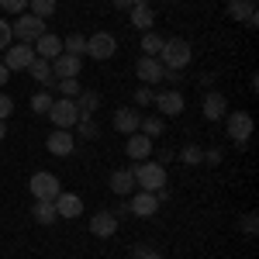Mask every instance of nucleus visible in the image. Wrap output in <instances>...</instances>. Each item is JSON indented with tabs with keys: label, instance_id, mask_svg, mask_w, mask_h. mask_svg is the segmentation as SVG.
Listing matches in <instances>:
<instances>
[{
	"label": "nucleus",
	"instance_id": "obj_1",
	"mask_svg": "<svg viewBox=\"0 0 259 259\" xmlns=\"http://www.w3.org/2000/svg\"><path fill=\"white\" fill-rule=\"evenodd\" d=\"M156 59H159L166 69H177V73H180L187 62L194 59V49H190V41H187V38H166V41H162V52L156 56Z\"/></svg>",
	"mask_w": 259,
	"mask_h": 259
},
{
	"label": "nucleus",
	"instance_id": "obj_2",
	"mask_svg": "<svg viewBox=\"0 0 259 259\" xmlns=\"http://www.w3.org/2000/svg\"><path fill=\"white\" fill-rule=\"evenodd\" d=\"M132 173H135V183H139L142 190H149V194H156V190H162V187H166V166H162V162L142 159Z\"/></svg>",
	"mask_w": 259,
	"mask_h": 259
},
{
	"label": "nucleus",
	"instance_id": "obj_3",
	"mask_svg": "<svg viewBox=\"0 0 259 259\" xmlns=\"http://www.w3.org/2000/svg\"><path fill=\"white\" fill-rule=\"evenodd\" d=\"M49 118L56 128H66V132H73L76 128V121H80V107H76V100L69 97H59L52 100V107H49Z\"/></svg>",
	"mask_w": 259,
	"mask_h": 259
},
{
	"label": "nucleus",
	"instance_id": "obj_4",
	"mask_svg": "<svg viewBox=\"0 0 259 259\" xmlns=\"http://www.w3.org/2000/svg\"><path fill=\"white\" fill-rule=\"evenodd\" d=\"M11 31H14V38L24 41V45H35V38L45 35V21L35 18V14H18V21L11 24Z\"/></svg>",
	"mask_w": 259,
	"mask_h": 259
},
{
	"label": "nucleus",
	"instance_id": "obj_5",
	"mask_svg": "<svg viewBox=\"0 0 259 259\" xmlns=\"http://www.w3.org/2000/svg\"><path fill=\"white\" fill-rule=\"evenodd\" d=\"M31 62H35V49H31V45H24V41H11V45L4 49V66H7L11 73L28 69Z\"/></svg>",
	"mask_w": 259,
	"mask_h": 259
},
{
	"label": "nucleus",
	"instance_id": "obj_6",
	"mask_svg": "<svg viewBox=\"0 0 259 259\" xmlns=\"http://www.w3.org/2000/svg\"><path fill=\"white\" fill-rule=\"evenodd\" d=\"M28 190L35 194V200H56L62 187H59V177L56 173H45L41 169V173H35V177L28 180Z\"/></svg>",
	"mask_w": 259,
	"mask_h": 259
},
{
	"label": "nucleus",
	"instance_id": "obj_7",
	"mask_svg": "<svg viewBox=\"0 0 259 259\" xmlns=\"http://www.w3.org/2000/svg\"><path fill=\"white\" fill-rule=\"evenodd\" d=\"M114 52H118V38L111 31H97L87 38V56H94V59H111Z\"/></svg>",
	"mask_w": 259,
	"mask_h": 259
},
{
	"label": "nucleus",
	"instance_id": "obj_8",
	"mask_svg": "<svg viewBox=\"0 0 259 259\" xmlns=\"http://www.w3.org/2000/svg\"><path fill=\"white\" fill-rule=\"evenodd\" d=\"M80 66H83V56L59 52V56L52 59V76H56V80H76V76H80Z\"/></svg>",
	"mask_w": 259,
	"mask_h": 259
},
{
	"label": "nucleus",
	"instance_id": "obj_9",
	"mask_svg": "<svg viewBox=\"0 0 259 259\" xmlns=\"http://www.w3.org/2000/svg\"><path fill=\"white\" fill-rule=\"evenodd\" d=\"M228 118V139L232 142H249V135H252V114L249 111H235V114H225Z\"/></svg>",
	"mask_w": 259,
	"mask_h": 259
},
{
	"label": "nucleus",
	"instance_id": "obj_10",
	"mask_svg": "<svg viewBox=\"0 0 259 259\" xmlns=\"http://www.w3.org/2000/svg\"><path fill=\"white\" fill-rule=\"evenodd\" d=\"M152 104H156V111H159L162 118H177V114H183V94H180V90H162V94L152 97Z\"/></svg>",
	"mask_w": 259,
	"mask_h": 259
},
{
	"label": "nucleus",
	"instance_id": "obj_11",
	"mask_svg": "<svg viewBox=\"0 0 259 259\" xmlns=\"http://www.w3.org/2000/svg\"><path fill=\"white\" fill-rule=\"evenodd\" d=\"M45 149H49L52 156H73V149H76V142H73V132H66V128H56V132H49V139H45Z\"/></svg>",
	"mask_w": 259,
	"mask_h": 259
},
{
	"label": "nucleus",
	"instance_id": "obj_12",
	"mask_svg": "<svg viewBox=\"0 0 259 259\" xmlns=\"http://www.w3.org/2000/svg\"><path fill=\"white\" fill-rule=\"evenodd\" d=\"M228 18L242 21L245 28H256L259 24V14H256V4L252 0H228Z\"/></svg>",
	"mask_w": 259,
	"mask_h": 259
},
{
	"label": "nucleus",
	"instance_id": "obj_13",
	"mask_svg": "<svg viewBox=\"0 0 259 259\" xmlns=\"http://www.w3.org/2000/svg\"><path fill=\"white\" fill-rule=\"evenodd\" d=\"M135 73H139V80L149 87V83H159L162 76H166V66H162L156 56H142L139 66H135Z\"/></svg>",
	"mask_w": 259,
	"mask_h": 259
},
{
	"label": "nucleus",
	"instance_id": "obj_14",
	"mask_svg": "<svg viewBox=\"0 0 259 259\" xmlns=\"http://www.w3.org/2000/svg\"><path fill=\"white\" fill-rule=\"evenodd\" d=\"M128 211H132V214H139V218H152V214L159 211V197H156V194H149V190H139V194L132 197V204H128Z\"/></svg>",
	"mask_w": 259,
	"mask_h": 259
},
{
	"label": "nucleus",
	"instance_id": "obj_15",
	"mask_svg": "<svg viewBox=\"0 0 259 259\" xmlns=\"http://www.w3.org/2000/svg\"><path fill=\"white\" fill-rule=\"evenodd\" d=\"M90 232H94L97 239H111V235L118 232V214H114V211H97V214L90 218Z\"/></svg>",
	"mask_w": 259,
	"mask_h": 259
},
{
	"label": "nucleus",
	"instance_id": "obj_16",
	"mask_svg": "<svg viewBox=\"0 0 259 259\" xmlns=\"http://www.w3.org/2000/svg\"><path fill=\"white\" fill-rule=\"evenodd\" d=\"M52 204H56V214H59V218H80L83 214V200L76 197V194H66V190H59V197L52 200Z\"/></svg>",
	"mask_w": 259,
	"mask_h": 259
},
{
	"label": "nucleus",
	"instance_id": "obj_17",
	"mask_svg": "<svg viewBox=\"0 0 259 259\" xmlns=\"http://www.w3.org/2000/svg\"><path fill=\"white\" fill-rule=\"evenodd\" d=\"M124 152H128V159H139V162L149 159L152 156V139L135 132V135H128V142H124Z\"/></svg>",
	"mask_w": 259,
	"mask_h": 259
},
{
	"label": "nucleus",
	"instance_id": "obj_18",
	"mask_svg": "<svg viewBox=\"0 0 259 259\" xmlns=\"http://www.w3.org/2000/svg\"><path fill=\"white\" fill-rule=\"evenodd\" d=\"M142 124V114L135 107H118L114 111V132H124V135H135Z\"/></svg>",
	"mask_w": 259,
	"mask_h": 259
},
{
	"label": "nucleus",
	"instance_id": "obj_19",
	"mask_svg": "<svg viewBox=\"0 0 259 259\" xmlns=\"http://www.w3.org/2000/svg\"><path fill=\"white\" fill-rule=\"evenodd\" d=\"M31 49H35V56H38V59H49V62H52V59L62 52V38H59V35H49V31H45L41 38H35V45H31Z\"/></svg>",
	"mask_w": 259,
	"mask_h": 259
},
{
	"label": "nucleus",
	"instance_id": "obj_20",
	"mask_svg": "<svg viewBox=\"0 0 259 259\" xmlns=\"http://www.w3.org/2000/svg\"><path fill=\"white\" fill-rule=\"evenodd\" d=\"M107 187H111V190H114L118 197H128V190L135 187V173H132L128 166H121V169H114V173H111Z\"/></svg>",
	"mask_w": 259,
	"mask_h": 259
},
{
	"label": "nucleus",
	"instance_id": "obj_21",
	"mask_svg": "<svg viewBox=\"0 0 259 259\" xmlns=\"http://www.w3.org/2000/svg\"><path fill=\"white\" fill-rule=\"evenodd\" d=\"M228 114V100H225V94H218V90H211L207 97H204V118L207 121H218Z\"/></svg>",
	"mask_w": 259,
	"mask_h": 259
},
{
	"label": "nucleus",
	"instance_id": "obj_22",
	"mask_svg": "<svg viewBox=\"0 0 259 259\" xmlns=\"http://www.w3.org/2000/svg\"><path fill=\"white\" fill-rule=\"evenodd\" d=\"M132 24H135L139 31H152V24H156V11H152V4L132 7Z\"/></svg>",
	"mask_w": 259,
	"mask_h": 259
},
{
	"label": "nucleus",
	"instance_id": "obj_23",
	"mask_svg": "<svg viewBox=\"0 0 259 259\" xmlns=\"http://www.w3.org/2000/svg\"><path fill=\"white\" fill-rule=\"evenodd\" d=\"M28 73H31V76H35L38 83H45V87H56V76H52V62H49V59H38V56H35V62L28 66Z\"/></svg>",
	"mask_w": 259,
	"mask_h": 259
},
{
	"label": "nucleus",
	"instance_id": "obj_24",
	"mask_svg": "<svg viewBox=\"0 0 259 259\" xmlns=\"http://www.w3.org/2000/svg\"><path fill=\"white\" fill-rule=\"evenodd\" d=\"M76 107H80V118H94V111L100 107V94L97 90H80Z\"/></svg>",
	"mask_w": 259,
	"mask_h": 259
},
{
	"label": "nucleus",
	"instance_id": "obj_25",
	"mask_svg": "<svg viewBox=\"0 0 259 259\" xmlns=\"http://www.w3.org/2000/svg\"><path fill=\"white\" fill-rule=\"evenodd\" d=\"M31 218L38 221V225H52V221L59 218V214H56V204H52V200H35V207H31Z\"/></svg>",
	"mask_w": 259,
	"mask_h": 259
},
{
	"label": "nucleus",
	"instance_id": "obj_26",
	"mask_svg": "<svg viewBox=\"0 0 259 259\" xmlns=\"http://www.w3.org/2000/svg\"><path fill=\"white\" fill-rule=\"evenodd\" d=\"M162 35H156V31H145V35H142V52H145V56H159L162 52Z\"/></svg>",
	"mask_w": 259,
	"mask_h": 259
},
{
	"label": "nucleus",
	"instance_id": "obj_27",
	"mask_svg": "<svg viewBox=\"0 0 259 259\" xmlns=\"http://www.w3.org/2000/svg\"><path fill=\"white\" fill-rule=\"evenodd\" d=\"M28 7H31V14H35V18H52V14H56V7H59V4H56V0H28Z\"/></svg>",
	"mask_w": 259,
	"mask_h": 259
},
{
	"label": "nucleus",
	"instance_id": "obj_28",
	"mask_svg": "<svg viewBox=\"0 0 259 259\" xmlns=\"http://www.w3.org/2000/svg\"><path fill=\"white\" fill-rule=\"evenodd\" d=\"M62 52H69V56H87V38H83V35H76V31H73V35H69V38L62 41Z\"/></svg>",
	"mask_w": 259,
	"mask_h": 259
},
{
	"label": "nucleus",
	"instance_id": "obj_29",
	"mask_svg": "<svg viewBox=\"0 0 259 259\" xmlns=\"http://www.w3.org/2000/svg\"><path fill=\"white\" fill-rule=\"evenodd\" d=\"M139 132H142V135H149V139H159L162 132H166V124H162V118H142Z\"/></svg>",
	"mask_w": 259,
	"mask_h": 259
},
{
	"label": "nucleus",
	"instance_id": "obj_30",
	"mask_svg": "<svg viewBox=\"0 0 259 259\" xmlns=\"http://www.w3.org/2000/svg\"><path fill=\"white\" fill-rule=\"evenodd\" d=\"M180 159L187 162V166H197V162H204V149H200V145H183Z\"/></svg>",
	"mask_w": 259,
	"mask_h": 259
},
{
	"label": "nucleus",
	"instance_id": "obj_31",
	"mask_svg": "<svg viewBox=\"0 0 259 259\" xmlns=\"http://www.w3.org/2000/svg\"><path fill=\"white\" fill-rule=\"evenodd\" d=\"M49 107H52V94H49V90H41V94L31 97V111H35V114H49Z\"/></svg>",
	"mask_w": 259,
	"mask_h": 259
},
{
	"label": "nucleus",
	"instance_id": "obj_32",
	"mask_svg": "<svg viewBox=\"0 0 259 259\" xmlns=\"http://www.w3.org/2000/svg\"><path fill=\"white\" fill-rule=\"evenodd\" d=\"M56 87H59L62 97H69V100L80 97V80H56Z\"/></svg>",
	"mask_w": 259,
	"mask_h": 259
},
{
	"label": "nucleus",
	"instance_id": "obj_33",
	"mask_svg": "<svg viewBox=\"0 0 259 259\" xmlns=\"http://www.w3.org/2000/svg\"><path fill=\"white\" fill-rule=\"evenodd\" d=\"M76 132H80L83 139H97V135H100V128L94 124V118H80V121H76Z\"/></svg>",
	"mask_w": 259,
	"mask_h": 259
},
{
	"label": "nucleus",
	"instance_id": "obj_34",
	"mask_svg": "<svg viewBox=\"0 0 259 259\" xmlns=\"http://www.w3.org/2000/svg\"><path fill=\"white\" fill-rule=\"evenodd\" d=\"M256 228H259V218H256V211H249V214H242V232H245V235H256Z\"/></svg>",
	"mask_w": 259,
	"mask_h": 259
},
{
	"label": "nucleus",
	"instance_id": "obj_35",
	"mask_svg": "<svg viewBox=\"0 0 259 259\" xmlns=\"http://www.w3.org/2000/svg\"><path fill=\"white\" fill-rule=\"evenodd\" d=\"M0 7H4L7 14H24V7H28V0H0Z\"/></svg>",
	"mask_w": 259,
	"mask_h": 259
},
{
	"label": "nucleus",
	"instance_id": "obj_36",
	"mask_svg": "<svg viewBox=\"0 0 259 259\" xmlns=\"http://www.w3.org/2000/svg\"><path fill=\"white\" fill-rule=\"evenodd\" d=\"M14 41V31H11V21H0V52Z\"/></svg>",
	"mask_w": 259,
	"mask_h": 259
},
{
	"label": "nucleus",
	"instance_id": "obj_37",
	"mask_svg": "<svg viewBox=\"0 0 259 259\" xmlns=\"http://www.w3.org/2000/svg\"><path fill=\"white\" fill-rule=\"evenodd\" d=\"M14 114V100L7 97V94H0V121H7Z\"/></svg>",
	"mask_w": 259,
	"mask_h": 259
},
{
	"label": "nucleus",
	"instance_id": "obj_38",
	"mask_svg": "<svg viewBox=\"0 0 259 259\" xmlns=\"http://www.w3.org/2000/svg\"><path fill=\"white\" fill-rule=\"evenodd\" d=\"M152 97H156V94H152L149 87H139V90H135V104H152Z\"/></svg>",
	"mask_w": 259,
	"mask_h": 259
},
{
	"label": "nucleus",
	"instance_id": "obj_39",
	"mask_svg": "<svg viewBox=\"0 0 259 259\" xmlns=\"http://www.w3.org/2000/svg\"><path fill=\"white\" fill-rule=\"evenodd\" d=\"M204 162L218 166V162H221V149H207V152H204Z\"/></svg>",
	"mask_w": 259,
	"mask_h": 259
},
{
	"label": "nucleus",
	"instance_id": "obj_40",
	"mask_svg": "<svg viewBox=\"0 0 259 259\" xmlns=\"http://www.w3.org/2000/svg\"><path fill=\"white\" fill-rule=\"evenodd\" d=\"M11 80V69H7V66H4V62H0V87H4V83Z\"/></svg>",
	"mask_w": 259,
	"mask_h": 259
},
{
	"label": "nucleus",
	"instance_id": "obj_41",
	"mask_svg": "<svg viewBox=\"0 0 259 259\" xmlns=\"http://www.w3.org/2000/svg\"><path fill=\"white\" fill-rule=\"evenodd\" d=\"M111 4H114L118 11H128V7H132V0H111Z\"/></svg>",
	"mask_w": 259,
	"mask_h": 259
},
{
	"label": "nucleus",
	"instance_id": "obj_42",
	"mask_svg": "<svg viewBox=\"0 0 259 259\" xmlns=\"http://www.w3.org/2000/svg\"><path fill=\"white\" fill-rule=\"evenodd\" d=\"M7 139V121H0V142Z\"/></svg>",
	"mask_w": 259,
	"mask_h": 259
},
{
	"label": "nucleus",
	"instance_id": "obj_43",
	"mask_svg": "<svg viewBox=\"0 0 259 259\" xmlns=\"http://www.w3.org/2000/svg\"><path fill=\"white\" fill-rule=\"evenodd\" d=\"M142 259H162V256H156V252H152V249H149V252H145V256Z\"/></svg>",
	"mask_w": 259,
	"mask_h": 259
},
{
	"label": "nucleus",
	"instance_id": "obj_44",
	"mask_svg": "<svg viewBox=\"0 0 259 259\" xmlns=\"http://www.w3.org/2000/svg\"><path fill=\"white\" fill-rule=\"evenodd\" d=\"M142 4H149V0H132V7H142Z\"/></svg>",
	"mask_w": 259,
	"mask_h": 259
},
{
	"label": "nucleus",
	"instance_id": "obj_45",
	"mask_svg": "<svg viewBox=\"0 0 259 259\" xmlns=\"http://www.w3.org/2000/svg\"><path fill=\"white\" fill-rule=\"evenodd\" d=\"M252 4H256V0H252Z\"/></svg>",
	"mask_w": 259,
	"mask_h": 259
}]
</instances>
